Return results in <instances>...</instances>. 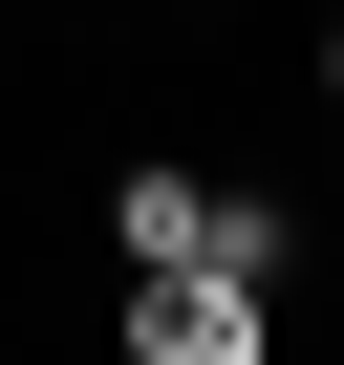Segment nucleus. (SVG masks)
I'll return each mask as SVG.
<instances>
[{"label": "nucleus", "instance_id": "1", "mask_svg": "<svg viewBox=\"0 0 344 365\" xmlns=\"http://www.w3.org/2000/svg\"><path fill=\"white\" fill-rule=\"evenodd\" d=\"M280 344V279L237 258H129V365H258Z\"/></svg>", "mask_w": 344, "mask_h": 365}, {"label": "nucleus", "instance_id": "2", "mask_svg": "<svg viewBox=\"0 0 344 365\" xmlns=\"http://www.w3.org/2000/svg\"><path fill=\"white\" fill-rule=\"evenodd\" d=\"M108 258H216V172L194 150H129L108 172Z\"/></svg>", "mask_w": 344, "mask_h": 365}, {"label": "nucleus", "instance_id": "3", "mask_svg": "<svg viewBox=\"0 0 344 365\" xmlns=\"http://www.w3.org/2000/svg\"><path fill=\"white\" fill-rule=\"evenodd\" d=\"M323 108H344V0H323Z\"/></svg>", "mask_w": 344, "mask_h": 365}]
</instances>
